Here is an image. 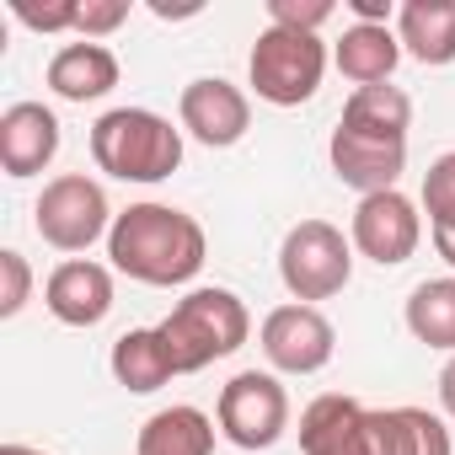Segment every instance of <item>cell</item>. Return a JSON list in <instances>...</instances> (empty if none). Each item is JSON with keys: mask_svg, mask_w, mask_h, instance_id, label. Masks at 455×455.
I'll return each instance as SVG.
<instances>
[{"mask_svg": "<svg viewBox=\"0 0 455 455\" xmlns=\"http://www.w3.org/2000/svg\"><path fill=\"white\" fill-rule=\"evenodd\" d=\"M108 258L118 274L156 284V290H172L204 268L209 236L193 214H182L172 204H129L108 231Z\"/></svg>", "mask_w": 455, "mask_h": 455, "instance_id": "1", "label": "cell"}, {"mask_svg": "<svg viewBox=\"0 0 455 455\" xmlns=\"http://www.w3.org/2000/svg\"><path fill=\"white\" fill-rule=\"evenodd\" d=\"M92 161L118 182H166L182 166V129L150 108H113L92 124Z\"/></svg>", "mask_w": 455, "mask_h": 455, "instance_id": "2", "label": "cell"}, {"mask_svg": "<svg viewBox=\"0 0 455 455\" xmlns=\"http://www.w3.org/2000/svg\"><path fill=\"white\" fill-rule=\"evenodd\" d=\"M247 332H252V316H247L242 295H236V290H220V284L188 290V295L172 306V316L161 322V338H166V348H172L177 375L209 370L214 359H231V354L247 343Z\"/></svg>", "mask_w": 455, "mask_h": 455, "instance_id": "3", "label": "cell"}, {"mask_svg": "<svg viewBox=\"0 0 455 455\" xmlns=\"http://www.w3.org/2000/svg\"><path fill=\"white\" fill-rule=\"evenodd\" d=\"M252 92L274 108H300L316 97L327 76V44L316 33H290V28H263L247 60Z\"/></svg>", "mask_w": 455, "mask_h": 455, "instance_id": "4", "label": "cell"}, {"mask_svg": "<svg viewBox=\"0 0 455 455\" xmlns=\"http://www.w3.org/2000/svg\"><path fill=\"white\" fill-rule=\"evenodd\" d=\"M279 279L300 306L332 300L354 279V242L327 220H300L279 247Z\"/></svg>", "mask_w": 455, "mask_h": 455, "instance_id": "5", "label": "cell"}, {"mask_svg": "<svg viewBox=\"0 0 455 455\" xmlns=\"http://www.w3.org/2000/svg\"><path fill=\"white\" fill-rule=\"evenodd\" d=\"M113 220L118 214L108 209L102 182H92L86 172H65V177L44 182V193L33 204V225L54 252H86L92 242H102L113 231Z\"/></svg>", "mask_w": 455, "mask_h": 455, "instance_id": "6", "label": "cell"}, {"mask_svg": "<svg viewBox=\"0 0 455 455\" xmlns=\"http://www.w3.org/2000/svg\"><path fill=\"white\" fill-rule=\"evenodd\" d=\"M220 434L236 450H274L290 428V391L268 370H242L220 386Z\"/></svg>", "mask_w": 455, "mask_h": 455, "instance_id": "7", "label": "cell"}, {"mask_svg": "<svg viewBox=\"0 0 455 455\" xmlns=\"http://www.w3.org/2000/svg\"><path fill=\"white\" fill-rule=\"evenodd\" d=\"M258 343H263V354H268L274 370H284V375H316V370L332 364L338 332H332V322L316 306L295 300V306H279V311L263 316Z\"/></svg>", "mask_w": 455, "mask_h": 455, "instance_id": "8", "label": "cell"}, {"mask_svg": "<svg viewBox=\"0 0 455 455\" xmlns=\"http://www.w3.org/2000/svg\"><path fill=\"white\" fill-rule=\"evenodd\" d=\"M348 242L370 258V263H380V268H396V263H407L412 252H418V242H423V214H418V204L407 198V193H370V198H359V209H354V231H348Z\"/></svg>", "mask_w": 455, "mask_h": 455, "instance_id": "9", "label": "cell"}, {"mask_svg": "<svg viewBox=\"0 0 455 455\" xmlns=\"http://www.w3.org/2000/svg\"><path fill=\"white\" fill-rule=\"evenodd\" d=\"M177 118H182V129H188L198 145L231 150V145L247 140V129H252V102H247L242 86H231L225 76H198V81L182 86Z\"/></svg>", "mask_w": 455, "mask_h": 455, "instance_id": "10", "label": "cell"}, {"mask_svg": "<svg viewBox=\"0 0 455 455\" xmlns=\"http://www.w3.org/2000/svg\"><path fill=\"white\" fill-rule=\"evenodd\" d=\"M327 156H332L338 182L359 188V198H370V193H391V188H396V177L407 172V140L354 134V129H343V124L332 129Z\"/></svg>", "mask_w": 455, "mask_h": 455, "instance_id": "11", "label": "cell"}, {"mask_svg": "<svg viewBox=\"0 0 455 455\" xmlns=\"http://www.w3.org/2000/svg\"><path fill=\"white\" fill-rule=\"evenodd\" d=\"M60 156V118L44 102H12L0 113V166L6 177H38Z\"/></svg>", "mask_w": 455, "mask_h": 455, "instance_id": "12", "label": "cell"}, {"mask_svg": "<svg viewBox=\"0 0 455 455\" xmlns=\"http://www.w3.org/2000/svg\"><path fill=\"white\" fill-rule=\"evenodd\" d=\"M44 306L65 327H97L113 311V274L102 263H92V258H70V263H60L49 274Z\"/></svg>", "mask_w": 455, "mask_h": 455, "instance_id": "13", "label": "cell"}, {"mask_svg": "<svg viewBox=\"0 0 455 455\" xmlns=\"http://www.w3.org/2000/svg\"><path fill=\"white\" fill-rule=\"evenodd\" d=\"M300 455H370V407L327 391L300 412Z\"/></svg>", "mask_w": 455, "mask_h": 455, "instance_id": "14", "label": "cell"}, {"mask_svg": "<svg viewBox=\"0 0 455 455\" xmlns=\"http://www.w3.org/2000/svg\"><path fill=\"white\" fill-rule=\"evenodd\" d=\"M370 455H450V428L428 407H370Z\"/></svg>", "mask_w": 455, "mask_h": 455, "instance_id": "15", "label": "cell"}, {"mask_svg": "<svg viewBox=\"0 0 455 455\" xmlns=\"http://www.w3.org/2000/svg\"><path fill=\"white\" fill-rule=\"evenodd\" d=\"M118 86V60L108 44H65L49 60V92L65 102H97Z\"/></svg>", "mask_w": 455, "mask_h": 455, "instance_id": "16", "label": "cell"}, {"mask_svg": "<svg viewBox=\"0 0 455 455\" xmlns=\"http://www.w3.org/2000/svg\"><path fill=\"white\" fill-rule=\"evenodd\" d=\"M396 38L418 65H455V0H402Z\"/></svg>", "mask_w": 455, "mask_h": 455, "instance_id": "17", "label": "cell"}, {"mask_svg": "<svg viewBox=\"0 0 455 455\" xmlns=\"http://www.w3.org/2000/svg\"><path fill=\"white\" fill-rule=\"evenodd\" d=\"M108 364H113V380H118L124 391H134V396L161 391V386L177 375L161 327H129V332L113 343V359H108Z\"/></svg>", "mask_w": 455, "mask_h": 455, "instance_id": "18", "label": "cell"}, {"mask_svg": "<svg viewBox=\"0 0 455 455\" xmlns=\"http://www.w3.org/2000/svg\"><path fill=\"white\" fill-rule=\"evenodd\" d=\"M332 60H338V70H343L354 86H386L391 70H396V60H402V38H396L391 28L354 22V28H343Z\"/></svg>", "mask_w": 455, "mask_h": 455, "instance_id": "19", "label": "cell"}, {"mask_svg": "<svg viewBox=\"0 0 455 455\" xmlns=\"http://www.w3.org/2000/svg\"><path fill=\"white\" fill-rule=\"evenodd\" d=\"M134 455H214V423L198 407H161L156 418H145Z\"/></svg>", "mask_w": 455, "mask_h": 455, "instance_id": "20", "label": "cell"}, {"mask_svg": "<svg viewBox=\"0 0 455 455\" xmlns=\"http://www.w3.org/2000/svg\"><path fill=\"white\" fill-rule=\"evenodd\" d=\"M343 129L354 134H380V140H407L412 129V97L402 86H354V97L343 102Z\"/></svg>", "mask_w": 455, "mask_h": 455, "instance_id": "21", "label": "cell"}, {"mask_svg": "<svg viewBox=\"0 0 455 455\" xmlns=\"http://www.w3.org/2000/svg\"><path fill=\"white\" fill-rule=\"evenodd\" d=\"M407 332L439 354H455V279H423L407 295Z\"/></svg>", "mask_w": 455, "mask_h": 455, "instance_id": "22", "label": "cell"}, {"mask_svg": "<svg viewBox=\"0 0 455 455\" xmlns=\"http://www.w3.org/2000/svg\"><path fill=\"white\" fill-rule=\"evenodd\" d=\"M423 209H428V225L455 220V150L428 161V172H423Z\"/></svg>", "mask_w": 455, "mask_h": 455, "instance_id": "23", "label": "cell"}, {"mask_svg": "<svg viewBox=\"0 0 455 455\" xmlns=\"http://www.w3.org/2000/svg\"><path fill=\"white\" fill-rule=\"evenodd\" d=\"M12 17L33 33H70L81 22V0H49V6H33V0H12Z\"/></svg>", "mask_w": 455, "mask_h": 455, "instance_id": "24", "label": "cell"}, {"mask_svg": "<svg viewBox=\"0 0 455 455\" xmlns=\"http://www.w3.org/2000/svg\"><path fill=\"white\" fill-rule=\"evenodd\" d=\"M322 22H332V0H268V28L316 33Z\"/></svg>", "mask_w": 455, "mask_h": 455, "instance_id": "25", "label": "cell"}, {"mask_svg": "<svg viewBox=\"0 0 455 455\" xmlns=\"http://www.w3.org/2000/svg\"><path fill=\"white\" fill-rule=\"evenodd\" d=\"M28 295H33V268H28V258L22 252H0V316H17L22 306H28Z\"/></svg>", "mask_w": 455, "mask_h": 455, "instance_id": "26", "label": "cell"}, {"mask_svg": "<svg viewBox=\"0 0 455 455\" xmlns=\"http://www.w3.org/2000/svg\"><path fill=\"white\" fill-rule=\"evenodd\" d=\"M124 22H129V0H81V22H76V33H81L86 44H97V38L118 33Z\"/></svg>", "mask_w": 455, "mask_h": 455, "instance_id": "27", "label": "cell"}, {"mask_svg": "<svg viewBox=\"0 0 455 455\" xmlns=\"http://www.w3.org/2000/svg\"><path fill=\"white\" fill-rule=\"evenodd\" d=\"M348 12L359 22H370V28H386L391 22V0H348Z\"/></svg>", "mask_w": 455, "mask_h": 455, "instance_id": "28", "label": "cell"}, {"mask_svg": "<svg viewBox=\"0 0 455 455\" xmlns=\"http://www.w3.org/2000/svg\"><path fill=\"white\" fill-rule=\"evenodd\" d=\"M428 236H434V252L455 268V220H439V225H428Z\"/></svg>", "mask_w": 455, "mask_h": 455, "instance_id": "29", "label": "cell"}, {"mask_svg": "<svg viewBox=\"0 0 455 455\" xmlns=\"http://www.w3.org/2000/svg\"><path fill=\"white\" fill-rule=\"evenodd\" d=\"M439 402H444V412L455 418V354H450V364L439 370Z\"/></svg>", "mask_w": 455, "mask_h": 455, "instance_id": "30", "label": "cell"}, {"mask_svg": "<svg viewBox=\"0 0 455 455\" xmlns=\"http://www.w3.org/2000/svg\"><path fill=\"white\" fill-rule=\"evenodd\" d=\"M150 12H156L161 22H182V17H198L204 6H166V0H150Z\"/></svg>", "mask_w": 455, "mask_h": 455, "instance_id": "31", "label": "cell"}, {"mask_svg": "<svg viewBox=\"0 0 455 455\" xmlns=\"http://www.w3.org/2000/svg\"><path fill=\"white\" fill-rule=\"evenodd\" d=\"M0 455H44V450H33V444H0Z\"/></svg>", "mask_w": 455, "mask_h": 455, "instance_id": "32", "label": "cell"}]
</instances>
